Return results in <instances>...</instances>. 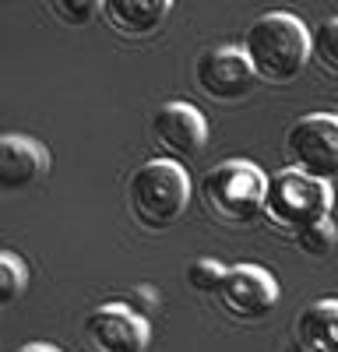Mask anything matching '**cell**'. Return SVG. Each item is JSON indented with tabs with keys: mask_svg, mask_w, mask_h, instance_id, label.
<instances>
[{
	"mask_svg": "<svg viewBox=\"0 0 338 352\" xmlns=\"http://www.w3.org/2000/svg\"><path fill=\"white\" fill-rule=\"evenodd\" d=\"M243 50L261 81L289 85L314 60V36H310V28L296 14L268 11L250 21L247 36H243Z\"/></svg>",
	"mask_w": 338,
	"mask_h": 352,
	"instance_id": "1",
	"label": "cell"
},
{
	"mask_svg": "<svg viewBox=\"0 0 338 352\" xmlns=\"http://www.w3.org/2000/svg\"><path fill=\"white\" fill-rule=\"evenodd\" d=\"M187 204H190V176L177 159H152L131 173L127 208L141 229L166 232L169 226L183 219Z\"/></svg>",
	"mask_w": 338,
	"mask_h": 352,
	"instance_id": "2",
	"label": "cell"
},
{
	"mask_svg": "<svg viewBox=\"0 0 338 352\" xmlns=\"http://www.w3.org/2000/svg\"><path fill=\"white\" fill-rule=\"evenodd\" d=\"M264 194L268 176L250 159H225L212 166L201 180L205 208L225 226H250L258 215H264Z\"/></svg>",
	"mask_w": 338,
	"mask_h": 352,
	"instance_id": "3",
	"label": "cell"
},
{
	"mask_svg": "<svg viewBox=\"0 0 338 352\" xmlns=\"http://www.w3.org/2000/svg\"><path fill=\"white\" fill-rule=\"evenodd\" d=\"M335 208V190L328 180L306 176L300 169H282L268 180V194H264V219L278 229V232H303L306 226H314L321 219H328Z\"/></svg>",
	"mask_w": 338,
	"mask_h": 352,
	"instance_id": "4",
	"label": "cell"
},
{
	"mask_svg": "<svg viewBox=\"0 0 338 352\" xmlns=\"http://www.w3.org/2000/svg\"><path fill=\"white\" fill-rule=\"evenodd\" d=\"M286 162L317 180L338 176V113H306L286 131Z\"/></svg>",
	"mask_w": 338,
	"mask_h": 352,
	"instance_id": "5",
	"label": "cell"
},
{
	"mask_svg": "<svg viewBox=\"0 0 338 352\" xmlns=\"http://www.w3.org/2000/svg\"><path fill=\"white\" fill-rule=\"evenodd\" d=\"M194 81L212 102H240L258 88V71L243 46H212L197 56Z\"/></svg>",
	"mask_w": 338,
	"mask_h": 352,
	"instance_id": "6",
	"label": "cell"
},
{
	"mask_svg": "<svg viewBox=\"0 0 338 352\" xmlns=\"http://www.w3.org/2000/svg\"><path fill=\"white\" fill-rule=\"evenodd\" d=\"M215 296H218V307L233 320L254 324V320H264L275 310L278 282L261 264H233V268H225V278Z\"/></svg>",
	"mask_w": 338,
	"mask_h": 352,
	"instance_id": "7",
	"label": "cell"
},
{
	"mask_svg": "<svg viewBox=\"0 0 338 352\" xmlns=\"http://www.w3.org/2000/svg\"><path fill=\"white\" fill-rule=\"evenodd\" d=\"M89 352H145L152 342L148 320L127 303H102L81 324Z\"/></svg>",
	"mask_w": 338,
	"mask_h": 352,
	"instance_id": "8",
	"label": "cell"
},
{
	"mask_svg": "<svg viewBox=\"0 0 338 352\" xmlns=\"http://www.w3.org/2000/svg\"><path fill=\"white\" fill-rule=\"evenodd\" d=\"M152 144L162 152V159H194L208 144V124L197 106L190 102H162L152 116Z\"/></svg>",
	"mask_w": 338,
	"mask_h": 352,
	"instance_id": "9",
	"label": "cell"
},
{
	"mask_svg": "<svg viewBox=\"0 0 338 352\" xmlns=\"http://www.w3.org/2000/svg\"><path fill=\"white\" fill-rule=\"evenodd\" d=\"M49 169L46 148L28 134H0V197L32 190Z\"/></svg>",
	"mask_w": 338,
	"mask_h": 352,
	"instance_id": "10",
	"label": "cell"
},
{
	"mask_svg": "<svg viewBox=\"0 0 338 352\" xmlns=\"http://www.w3.org/2000/svg\"><path fill=\"white\" fill-rule=\"evenodd\" d=\"M177 0H102V18L124 39H148L166 25Z\"/></svg>",
	"mask_w": 338,
	"mask_h": 352,
	"instance_id": "11",
	"label": "cell"
},
{
	"mask_svg": "<svg viewBox=\"0 0 338 352\" xmlns=\"http://www.w3.org/2000/svg\"><path fill=\"white\" fill-rule=\"evenodd\" d=\"M293 338L303 352H338V300H314L296 317Z\"/></svg>",
	"mask_w": 338,
	"mask_h": 352,
	"instance_id": "12",
	"label": "cell"
},
{
	"mask_svg": "<svg viewBox=\"0 0 338 352\" xmlns=\"http://www.w3.org/2000/svg\"><path fill=\"white\" fill-rule=\"evenodd\" d=\"M296 247L306 254V257H314V261H324V257H331V250L338 247V229H335V222H331V215L328 219H321V222H314V226H306L303 232H296Z\"/></svg>",
	"mask_w": 338,
	"mask_h": 352,
	"instance_id": "13",
	"label": "cell"
},
{
	"mask_svg": "<svg viewBox=\"0 0 338 352\" xmlns=\"http://www.w3.org/2000/svg\"><path fill=\"white\" fill-rule=\"evenodd\" d=\"M46 11L64 28H89L102 14V0H46Z\"/></svg>",
	"mask_w": 338,
	"mask_h": 352,
	"instance_id": "14",
	"label": "cell"
},
{
	"mask_svg": "<svg viewBox=\"0 0 338 352\" xmlns=\"http://www.w3.org/2000/svg\"><path fill=\"white\" fill-rule=\"evenodd\" d=\"M28 285V264L11 254V250H0V307H11Z\"/></svg>",
	"mask_w": 338,
	"mask_h": 352,
	"instance_id": "15",
	"label": "cell"
},
{
	"mask_svg": "<svg viewBox=\"0 0 338 352\" xmlns=\"http://www.w3.org/2000/svg\"><path fill=\"white\" fill-rule=\"evenodd\" d=\"M310 36H314V60H317V67L338 78V14L324 18Z\"/></svg>",
	"mask_w": 338,
	"mask_h": 352,
	"instance_id": "16",
	"label": "cell"
},
{
	"mask_svg": "<svg viewBox=\"0 0 338 352\" xmlns=\"http://www.w3.org/2000/svg\"><path fill=\"white\" fill-rule=\"evenodd\" d=\"M222 278H225V268L218 261H190L187 264V285L194 289V292H218V285H222Z\"/></svg>",
	"mask_w": 338,
	"mask_h": 352,
	"instance_id": "17",
	"label": "cell"
},
{
	"mask_svg": "<svg viewBox=\"0 0 338 352\" xmlns=\"http://www.w3.org/2000/svg\"><path fill=\"white\" fill-rule=\"evenodd\" d=\"M18 352H60L56 345H46V342H36V345H21Z\"/></svg>",
	"mask_w": 338,
	"mask_h": 352,
	"instance_id": "18",
	"label": "cell"
}]
</instances>
